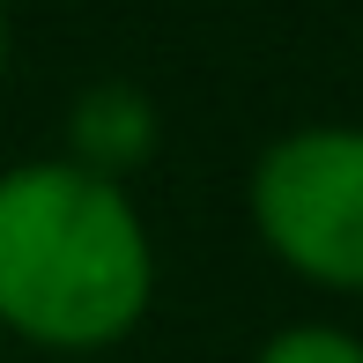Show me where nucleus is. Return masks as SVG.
<instances>
[{"instance_id":"1","label":"nucleus","mask_w":363,"mask_h":363,"mask_svg":"<svg viewBox=\"0 0 363 363\" xmlns=\"http://www.w3.org/2000/svg\"><path fill=\"white\" fill-rule=\"evenodd\" d=\"M156 304V238L126 178L74 156L0 171V334L45 356H104Z\"/></svg>"},{"instance_id":"2","label":"nucleus","mask_w":363,"mask_h":363,"mask_svg":"<svg viewBox=\"0 0 363 363\" xmlns=\"http://www.w3.org/2000/svg\"><path fill=\"white\" fill-rule=\"evenodd\" d=\"M245 208L296 282L363 296V126H296L267 141Z\"/></svg>"},{"instance_id":"3","label":"nucleus","mask_w":363,"mask_h":363,"mask_svg":"<svg viewBox=\"0 0 363 363\" xmlns=\"http://www.w3.org/2000/svg\"><path fill=\"white\" fill-rule=\"evenodd\" d=\"M156 104L134 89V82H96V89L74 96L67 111V156L89 163L104 178H134L148 156H156Z\"/></svg>"},{"instance_id":"4","label":"nucleus","mask_w":363,"mask_h":363,"mask_svg":"<svg viewBox=\"0 0 363 363\" xmlns=\"http://www.w3.org/2000/svg\"><path fill=\"white\" fill-rule=\"evenodd\" d=\"M245 363H363V334L326 326V319H296L282 334H267Z\"/></svg>"},{"instance_id":"5","label":"nucleus","mask_w":363,"mask_h":363,"mask_svg":"<svg viewBox=\"0 0 363 363\" xmlns=\"http://www.w3.org/2000/svg\"><path fill=\"white\" fill-rule=\"evenodd\" d=\"M0 74H8V0H0Z\"/></svg>"}]
</instances>
